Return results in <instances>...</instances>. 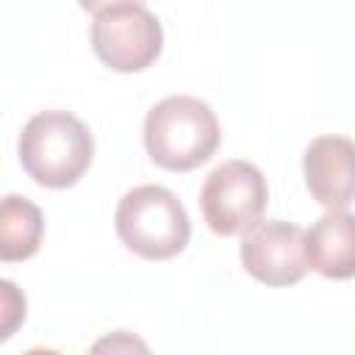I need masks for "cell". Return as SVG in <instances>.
Instances as JSON below:
<instances>
[{"instance_id": "1", "label": "cell", "mask_w": 355, "mask_h": 355, "mask_svg": "<svg viewBox=\"0 0 355 355\" xmlns=\"http://www.w3.org/2000/svg\"><path fill=\"white\" fill-rule=\"evenodd\" d=\"M17 153L33 183L47 189H69L92 166L94 136L75 114L50 108L25 122Z\"/></svg>"}, {"instance_id": "2", "label": "cell", "mask_w": 355, "mask_h": 355, "mask_svg": "<svg viewBox=\"0 0 355 355\" xmlns=\"http://www.w3.org/2000/svg\"><path fill=\"white\" fill-rule=\"evenodd\" d=\"M144 147L161 169L191 172L216 153L219 119L205 100L169 94L144 116Z\"/></svg>"}, {"instance_id": "3", "label": "cell", "mask_w": 355, "mask_h": 355, "mask_svg": "<svg viewBox=\"0 0 355 355\" xmlns=\"http://www.w3.org/2000/svg\"><path fill=\"white\" fill-rule=\"evenodd\" d=\"M119 241L144 261H166L186 250L191 222L175 191L144 183L130 189L114 214Z\"/></svg>"}, {"instance_id": "4", "label": "cell", "mask_w": 355, "mask_h": 355, "mask_svg": "<svg viewBox=\"0 0 355 355\" xmlns=\"http://www.w3.org/2000/svg\"><path fill=\"white\" fill-rule=\"evenodd\" d=\"M269 202L263 172L241 158L222 161L200 189V211L216 236H244L261 222Z\"/></svg>"}, {"instance_id": "5", "label": "cell", "mask_w": 355, "mask_h": 355, "mask_svg": "<svg viewBox=\"0 0 355 355\" xmlns=\"http://www.w3.org/2000/svg\"><path fill=\"white\" fill-rule=\"evenodd\" d=\"M92 47L114 72H141L161 55L164 31L150 8L141 3H125L94 14Z\"/></svg>"}, {"instance_id": "6", "label": "cell", "mask_w": 355, "mask_h": 355, "mask_svg": "<svg viewBox=\"0 0 355 355\" xmlns=\"http://www.w3.org/2000/svg\"><path fill=\"white\" fill-rule=\"evenodd\" d=\"M241 266L250 277L263 286H294L305 277V233L300 225L286 219H266L252 225L239 247Z\"/></svg>"}, {"instance_id": "7", "label": "cell", "mask_w": 355, "mask_h": 355, "mask_svg": "<svg viewBox=\"0 0 355 355\" xmlns=\"http://www.w3.org/2000/svg\"><path fill=\"white\" fill-rule=\"evenodd\" d=\"M302 175L319 205L344 211L355 202V141L347 136H316L305 147Z\"/></svg>"}, {"instance_id": "8", "label": "cell", "mask_w": 355, "mask_h": 355, "mask_svg": "<svg viewBox=\"0 0 355 355\" xmlns=\"http://www.w3.org/2000/svg\"><path fill=\"white\" fill-rule=\"evenodd\" d=\"M308 266L327 280L355 277V214L327 211L305 230Z\"/></svg>"}, {"instance_id": "9", "label": "cell", "mask_w": 355, "mask_h": 355, "mask_svg": "<svg viewBox=\"0 0 355 355\" xmlns=\"http://www.w3.org/2000/svg\"><path fill=\"white\" fill-rule=\"evenodd\" d=\"M44 236V216L28 197L6 194L0 208V258L6 263L28 261L39 252Z\"/></svg>"}, {"instance_id": "10", "label": "cell", "mask_w": 355, "mask_h": 355, "mask_svg": "<svg viewBox=\"0 0 355 355\" xmlns=\"http://www.w3.org/2000/svg\"><path fill=\"white\" fill-rule=\"evenodd\" d=\"M0 294H3V333L0 341H8L17 330L19 322H25V297L17 291L11 280H0Z\"/></svg>"}, {"instance_id": "11", "label": "cell", "mask_w": 355, "mask_h": 355, "mask_svg": "<svg viewBox=\"0 0 355 355\" xmlns=\"http://www.w3.org/2000/svg\"><path fill=\"white\" fill-rule=\"evenodd\" d=\"M125 3H141V0H78V6L89 14H100L105 8H114V6H125Z\"/></svg>"}]
</instances>
